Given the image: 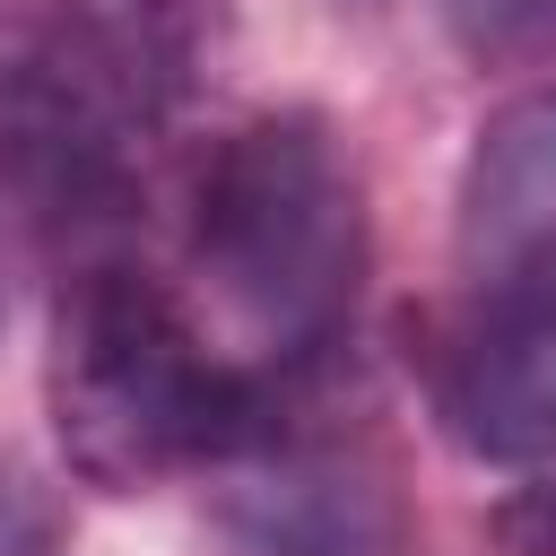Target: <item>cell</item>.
Returning <instances> with one entry per match:
<instances>
[{"instance_id": "obj_7", "label": "cell", "mask_w": 556, "mask_h": 556, "mask_svg": "<svg viewBox=\"0 0 556 556\" xmlns=\"http://www.w3.org/2000/svg\"><path fill=\"white\" fill-rule=\"evenodd\" d=\"M443 9L478 61H547L556 52V0H443Z\"/></svg>"}, {"instance_id": "obj_3", "label": "cell", "mask_w": 556, "mask_h": 556, "mask_svg": "<svg viewBox=\"0 0 556 556\" xmlns=\"http://www.w3.org/2000/svg\"><path fill=\"white\" fill-rule=\"evenodd\" d=\"M217 0H43L0 52V156L52 191H113L200 87Z\"/></svg>"}, {"instance_id": "obj_5", "label": "cell", "mask_w": 556, "mask_h": 556, "mask_svg": "<svg viewBox=\"0 0 556 556\" xmlns=\"http://www.w3.org/2000/svg\"><path fill=\"white\" fill-rule=\"evenodd\" d=\"M434 417L469 460L556 469V321H486L452 313L434 365Z\"/></svg>"}, {"instance_id": "obj_4", "label": "cell", "mask_w": 556, "mask_h": 556, "mask_svg": "<svg viewBox=\"0 0 556 556\" xmlns=\"http://www.w3.org/2000/svg\"><path fill=\"white\" fill-rule=\"evenodd\" d=\"M460 313L556 321V87L504 96L460 156L452 191Z\"/></svg>"}, {"instance_id": "obj_6", "label": "cell", "mask_w": 556, "mask_h": 556, "mask_svg": "<svg viewBox=\"0 0 556 556\" xmlns=\"http://www.w3.org/2000/svg\"><path fill=\"white\" fill-rule=\"evenodd\" d=\"M252 460H269V469L226 495L235 556H400V513L374 478L278 452V443H261Z\"/></svg>"}, {"instance_id": "obj_1", "label": "cell", "mask_w": 556, "mask_h": 556, "mask_svg": "<svg viewBox=\"0 0 556 556\" xmlns=\"http://www.w3.org/2000/svg\"><path fill=\"white\" fill-rule=\"evenodd\" d=\"M43 408L61 460L87 486L139 495L191 469H235L261 443H278L287 382L269 365L217 356L191 304L156 269L87 261L52 295Z\"/></svg>"}, {"instance_id": "obj_2", "label": "cell", "mask_w": 556, "mask_h": 556, "mask_svg": "<svg viewBox=\"0 0 556 556\" xmlns=\"http://www.w3.org/2000/svg\"><path fill=\"white\" fill-rule=\"evenodd\" d=\"M365 182L321 113H252L191 174V269L278 382L313 374L365 295Z\"/></svg>"}, {"instance_id": "obj_8", "label": "cell", "mask_w": 556, "mask_h": 556, "mask_svg": "<svg viewBox=\"0 0 556 556\" xmlns=\"http://www.w3.org/2000/svg\"><path fill=\"white\" fill-rule=\"evenodd\" d=\"M495 556H556V469H530L513 495L486 504Z\"/></svg>"}]
</instances>
